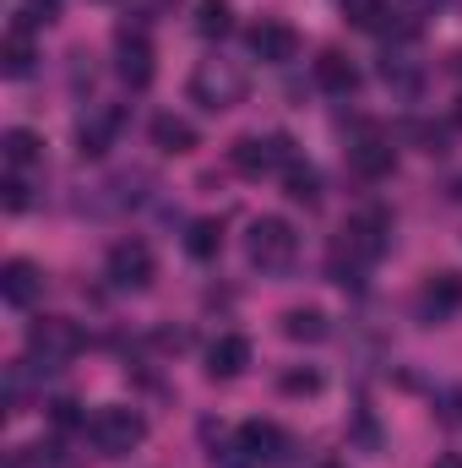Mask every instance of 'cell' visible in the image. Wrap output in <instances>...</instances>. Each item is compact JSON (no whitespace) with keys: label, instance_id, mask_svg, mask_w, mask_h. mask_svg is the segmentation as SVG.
<instances>
[{"label":"cell","instance_id":"1f68e13d","mask_svg":"<svg viewBox=\"0 0 462 468\" xmlns=\"http://www.w3.org/2000/svg\"><path fill=\"white\" fill-rule=\"evenodd\" d=\"M397 5H403V11H436L441 0H397Z\"/></svg>","mask_w":462,"mask_h":468},{"label":"cell","instance_id":"cb8c5ba5","mask_svg":"<svg viewBox=\"0 0 462 468\" xmlns=\"http://www.w3.org/2000/svg\"><path fill=\"white\" fill-rule=\"evenodd\" d=\"M229 27H234L229 0H196V33H202V38H224Z\"/></svg>","mask_w":462,"mask_h":468},{"label":"cell","instance_id":"7c38bea8","mask_svg":"<svg viewBox=\"0 0 462 468\" xmlns=\"http://www.w3.org/2000/svg\"><path fill=\"white\" fill-rule=\"evenodd\" d=\"M38 294H44V272H38L27 256H11V261L0 267V300H5L11 311H27Z\"/></svg>","mask_w":462,"mask_h":468},{"label":"cell","instance_id":"8992f818","mask_svg":"<svg viewBox=\"0 0 462 468\" xmlns=\"http://www.w3.org/2000/svg\"><path fill=\"white\" fill-rule=\"evenodd\" d=\"M88 436H93V447H99V458H125V452H136L142 441H147V420L136 414V409H99L93 420H88Z\"/></svg>","mask_w":462,"mask_h":468},{"label":"cell","instance_id":"2e32d148","mask_svg":"<svg viewBox=\"0 0 462 468\" xmlns=\"http://www.w3.org/2000/svg\"><path fill=\"white\" fill-rule=\"evenodd\" d=\"M316 88L321 93H332V99H348L353 88H359V66L338 55V49H321V60H316Z\"/></svg>","mask_w":462,"mask_h":468},{"label":"cell","instance_id":"ba28073f","mask_svg":"<svg viewBox=\"0 0 462 468\" xmlns=\"http://www.w3.org/2000/svg\"><path fill=\"white\" fill-rule=\"evenodd\" d=\"M120 125H125V115H120L115 104H88V115L77 120V153L82 158H104L115 147Z\"/></svg>","mask_w":462,"mask_h":468},{"label":"cell","instance_id":"3957f363","mask_svg":"<svg viewBox=\"0 0 462 468\" xmlns=\"http://www.w3.org/2000/svg\"><path fill=\"white\" fill-rule=\"evenodd\" d=\"M245 256L256 272H289L294 256H299V234L289 218H256L245 234Z\"/></svg>","mask_w":462,"mask_h":468},{"label":"cell","instance_id":"4fadbf2b","mask_svg":"<svg viewBox=\"0 0 462 468\" xmlns=\"http://www.w3.org/2000/svg\"><path fill=\"white\" fill-rule=\"evenodd\" d=\"M462 311V272H436V278H425V289H419V316L425 322H446V316H457Z\"/></svg>","mask_w":462,"mask_h":468},{"label":"cell","instance_id":"4316f807","mask_svg":"<svg viewBox=\"0 0 462 468\" xmlns=\"http://www.w3.org/2000/svg\"><path fill=\"white\" fill-rule=\"evenodd\" d=\"M27 370H33V359H16V365L5 370V414H27V398H33Z\"/></svg>","mask_w":462,"mask_h":468},{"label":"cell","instance_id":"52a82bcc","mask_svg":"<svg viewBox=\"0 0 462 468\" xmlns=\"http://www.w3.org/2000/svg\"><path fill=\"white\" fill-rule=\"evenodd\" d=\"M104 272H110V283H115V289H147V283H152V272H158L152 245H147V239H115V245H110V256H104Z\"/></svg>","mask_w":462,"mask_h":468},{"label":"cell","instance_id":"e575fe53","mask_svg":"<svg viewBox=\"0 0 462 468\" xmlns=\"http://www.w3.org/2000/svg\"><path fill=\"white\" fill-rule=\"evenodd\" d=\"M321 468H343V463H321Z\"/></svg>","mask_w":462,"mask_h":468},{"label":"cell","instance_id":"4dcf8cb0","mask_svg":"<svg viewBox=\"0 0 462 468\" xmlns=\"http://www.w3.org/2000/svg\"><path fill=\"white\" fill-rule=\"evenodd\" d=\"M408 136H414L425 153H446V131H441V125H425V120H414V125H408Z\"/></svg>","mask_w":462,"mask_h":468},{"label":"cell","instance_id":"8fae6325","mask_svg":"<svg viewBox=\"0 0 462 468\" xmlns=\"http://www.w3.org/2000/svg\"><path fill=\"white\" fill-rule=\"evenodd\" d=\"M283 447H289V436L272 425V420H245L239 425V458L250 468H267L283 458Z\"/></svg>","mask_w":462,"mask_h":468},{"label":"cell","instance_id":"83f0119b","mask_svg":"<svg viewBox=\"0 0 462 468\" xmlns=\"http://www.w3.org/2000/svg\"><path fill=\"white\" fill-rule=\"evenodd\" d=\"M55 16H60V0H22L11 27H27V33H33V27H49Z\"/></svg>","mask_w":462,"mask_h":468},{"label":"cell","instance_id":"30bf717a","mask_svg":"<svg viewBox=\"0 0 462 468\" xmlns=\"http://www.w3.org/2000/svg\"><path fill=\"white\" fill-rule=\"evenodd\" d=\"M115 71L125 77V88H136V93L152 82V71H158V66H152V44H147L142 33L120 27V38H115Z\"/></svg>","mask_w":462,"mask_h":468},{"label":"cell","instance_id":"d6986e66","mask_svg":"<svg viewBox=\"0 0 462 468\" xmlns=\"http://www.w3.org/2000/svg\"><path fill=\"white\" fill-rule=\"evenodd\" d=\"M0 158H5L11 169H22V175H27V169H33V164L44 158V142H38V136H33L27 125H11V131L0 136Z\"/></svg>","mask_w":462,"mask_h":468},{"label":"cell","instance_id":"d6a6232c","mask_svg":"<svg viewBox=\"0 0 462 468\" xmlns=\"http://www.w3.org/2000/svg\"><path fill=\"white\" fill-rule=\"evenodd\" d=\"M430 468H462V458H457V452H446V458H436Z\"/></svg>","mask_w":462,"mask_h":468},{"label":"cell","instance_id":"5bb4252c","mask_svg":"<svg viewBox=\"0 0 462 468\" xmlns=\"http://www.w3.org/2000/svg\"><path fill=\"white\" fill-rule=\"evenodd\" d=\"M392 164H397V147L381 142V136H359V142L348 147V169H353L359 180H386Z\"/></svg>","mask_w":462,"mask_h":468},{"label":"cell","instance_id":"7a4b0ae2","mask_svg":"<svg viewBox=\"0 0 462 468\" xmlns=\"http://www.w3.org/2000/svg\"><path fill=\"white\" fill-rule=\"evenodd\" d=\"M245 93H250V77H245L239 60L213 55V60H202V66L191 71V99H196L202 110H213V115H224V110H234V104H245Z\"/></svg>","mask_w":462,"mask_h":468},{"label":"cell","instance_id":"9a60e30c","mask_svg":"<svg viewBox=\"0 0 462 468\" xmlns=\"http://www.w3.org/2000/svg\"><path fill=\"white\" fill-rule=\"evenodd\" d=\"M245 365H250V338H239V333H224V338L207 349V376H213V381L245 376Z\"/></svg>","mask_w":462,"mask_h":468},{"label":"cell","instance_id":"603a6c76","mask_svg":"<svg viewBox=\"0 0 462 468\" xmlns=\"http://www.w3.org/2000/svg\"><path fill=\"white\" fill-rule=\"evenodd\" d=\"M185 250H191L196 261H213V256L224 250V224H218V218H196V224L185 229Z\"/></svg>","mask_w":462,"mask_h":468},{"label":"cell","instance_id":"f546056e","mask_svg":"<svg viewBox=\"0 0 462 468\" xmlns=\"http://www.w3.org/2000/svg\"><path fill=\"white\" fill-rule=\"evenodd\" d=\"M49 420H55V431H77V425H88L82 403H71V398H55V403H49Z\"/></svg>","mask_w":462,"mask_h":468},{"label":"cell","instance_id":"5b68a950","mask_svg":"<svg viewBox=\"0 0 462 468\" xmlns=\"http://www.w3.org/2000/svg\"><path fill=\"white\" fill-rule=\"evenodd\" d=\"M229 164L239 175H250V180H261V175H272V169H289V164H299V153H294V136H283V131H256V136H239L229 147Z\"/></svg>","mask_w":462,"mask_h":468},{"label":"cell","instance_id":"44dd1931","mask_svg":"<svg viewBox=\"0 0 462 468\" xmlns=\"http://www.w3.org/2000/svg\"><path fill=\"white\" fill-rule=\"evenodd\" d=\"M381 82H386L392 93L414 99V93L425 88V71H419V66H414L408 55H397V49H392V55H381Z\"/></svg>","mask_w":462,"mask_h":468},{"label":"cell","instance_id":"7402d4cb","mask_svg":"<svg viewBox=\"0 0 462 468\" xmlns=\"http://www.w3.org/2000/svg\"><path fill=\"white\" fill-rule=\"evenodd\" d=\"M283 197L299 202V207H316V202H321V175H316L310 164H289V169H283Z\"/></svg>","mask_w":462,"mask_h":468},{"label":"cell","instance_id":"6da1fadb","mask_svg":"<svg viewBox=\"0 0 462 468\" xmlns=\"http://www.w3.org/2000/svg\"><path fill=\"white\" fill-rule=\"evenodd\" d=\"M386 245H392V213H381V207L353 213L343 234L332 239V250H327V278L343 283V289H359L364 272L386 256Z\"/></svg>","mask_w":462,"mask_h":468},{"label":"cell","instance_id":"e0dca14e","mask_svg":"<svg viewBox=\"0 0 462 468\" xmlns=\"http://www.w3.org/2000/svg\"><path fill=\"white\" fill-rule=\"evenodd\" d=\"M147 136H152V147H158V153H174V158H180V153H191V147L202 142V136H196V125H191L185 115H152Z\"/></svg>","mask_w":462,"mask_h":468},{"label":"cell","instance_id":"f1b7e54d","mask_svg":"<svg viewBox=\"0 0 462 468\" xmlns=\"http://www.w3.org/2000/svg\"><path fill=\"white\" fill-rule=\"evenodd\" d=\"M0 191H5V197H0V202H5V213H27V202H33V186H27V175H22V169H11Z\"/></svg>","mask_w":462,"mask_h":468},{"label":"cell","instance_id":"ffe728a7","mask_svg":"<svg viewBox=\"0 0 462 468\" xmlns=\"http://www.w3.org/2000/svg\"><path fill=\"white\" fill-rule=\"evenodd\" d=\"M332 327H327V316L316 311V305H294V311H283V338L289 344H321Z\"/></svg>","mask_w":462,"mask_h":468},{"label":"cell","instance_id":"ac0fdd59","mask_svg":"<svg viewBox=\"0 0 462 468\" xmlns=\"http://www.w3.org/2000/svg\"><path fill=\"white\" fill-rule=\"evenodd\" d=\"M38 66V49H33V33L27 27H11L5 38H0V71L11 77V82H22L27 71Z\"/></svg>","mask_w":462,"mask_h":468},{"label":"cell","instance_id":"484cf974","mask_svg":"<svg viewBox=\"0 0 462 468\" xmlns=\"http://www.w3.org/2000/svg\"><path fill=\"white\" fill-rule=\"evenodd\" d=\"M278 392H283V398H316V392H321V370H316V365H294V370L278 376Z\"/></svg>","mask_w":462,"mask_h":468},{"label":"cell","instance_id":"836d02e7","mask_svg":"<svg viewBox=\"0 0 462 468\" xmlns=\"http://www.w3.org/2000/svg\"><path fill=\"white\" fill-rule=\"evenodd\" d=\"M452 125H457V131H462V99H457V104H452Z\"/></svg>","mask_w":462,"mask_h":468},{"label":"cell","instance_id":"d4e9b609","mask_svg":"<svg viewBox=\"0 0 462 468\" xmlns=\"http://www.w3.org/2000/svg\"><path fill=\"white\" fill-rule=\"evenodd\" d=\"M343 16L353 27H364V33H386V0H343Z\"/></svg>","mask_w":462,"mask_h":468},{"label":"cell","instance_id":"9c48e42d","mask_svg":"<svg viewBox=\"0 0 462 468\" xmlns=\"http://www.w3.org/2000/svg\"><path fill=\"white\" fill-rule=\"evenodd\" d=\"M245 44H250V55L267 60V66H283V60L299 55V33H294L289 22H278V16H261V22L245 33Z\"/></svg>","mask_w":462,"mask_h":468},{"label":"cell","instance_id":"277c9868","mask_svg":"<svg viewBox=\"0 0 462 468\" xmlns=\"http://www.w3.org/2000/svg\"><path fill=\"white\" fill-rule=\"evenodd\" d=\"M82 354V327L77 322H66V316H38L33 327H27V359L38 365V370H60V365H71Z\"/></svg>","mask_w":462,"mask_h":468}]
</instances>
